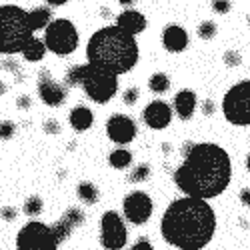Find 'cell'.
<instances>
[{
    "label": "cell",
    "mask_w": 250,
    "mask_h": 250,
    "mask_svg": "<svg viewBox=\"0 0 250 250\" xmlns=\"http://www.w3.org/2000/svg\"><path fill=\"white\" fill-rule=\"evenodd\" d=\"M16 248L18 250H56L58 240L52 232V226L32 220L20 228V232L16 236Z\"/></svg>",
    "instance_id": "8"
},
{
    "label": "cell",
    "mask_w": 250,
    "mask_h": 250,
    "mask_svg": "<svg viewBox=\"0 0 250 250\" xmlns=\"http://www.w3.org/2000/svg\"><path fill=\"white\" fill-rule=\"evenodd\" d=\"M162 44L168 52H182L188 46V34L176 24H168L162 32Z\"/></svg>",
    "instance_id": "14"
},
{
    "label": "cell",
    "mask_w": 250,
    "mask_h": 250,
    "mask_svg": "<svg viewBox=\"0 0 250 250\" xmlns=\"http://www.w3.org/2000/svg\"><path fill=\"white\" fill-rule=\"evenodd\" d=\"M4 92H6V88H4L2 82H0V94H4Z\"/></svg>",
    "instance_id": "41"
},
{
    "label": "cell",
    "mask_w": 250,
    "mask_h": 250,
    "mask_svg": "<svg viewBox=\"0 0 250 250\" xmlns=\"http://www.w3.org/2000/svg\"><path fill=\"white\" fill-rule=\"evenodd\" d=\"M38 96L42 98V102L48 104V106H60L66 98V88L58 84L46 70H42L38 74Z\"/></svg>",
    "instance_id": "12"
},
{
    "label": "cell",
    "mask_w": 250,
    "mask_h": 250,
    "mask_svg": "<svg viewBox=\"0 0 250 250\" xmlns=\"http://www.w3.org/2000/svg\"><path fill=\"white\" fill-rule=\"evenodd\" d=\"M140 50L134 34L122 30L118 24L96 30L86 44V60L114 74L130 72L138 62Z\"/></svg>",
    "instance_id": "3"
},
{
    "label": "cell",
    "mask_w": 250,
    "mask_h": 250,
    "mask_svg": "<svg viewBox=\"0 0 250 250\" xmlns=\"http://www.w3.org/2000/svg\"><path fill=\"white\" fill-rule=\"evenodd\" d=\"M14 130H16V126L10 120L0 122V138H2V140H10L14 136Z\"/></svg>",
    "instance_id": "30"
},
{
    "label": "cell",
    "mask_w": 250,
    "mask_h": 250,
    "mask_svg": "<svg viewBox=\"0 0 250 250\" xmlns=\"http://www.w3.org/2000/svg\"><path fill=\"white\" fill-rule=\"evenodd\" d=\"M224 64H226V66H230V68L240 66V64H242V56H240V52H238V50H226V52H224Z\"/></svg>",
    "instance_id": "28"
},
{
    "label": "cell",
    "mask_w": 250,
    "mask_h": 250,
    "mask_svg": "<svg viewBox=\"0 0 250 250\" xmlns=\"http://www.w3.org/2000/svg\"><path fill=\"white\" fill-rule=\"evenodd\" d=\"M116 24L122 28V30H126L130 34H140L144 32V28H146V16H144L142 12L138 10H124L116 16Z\"/></svg>",
    "instance_id": "15"
},
{
    "label": "cell",
    "mask_w": 250,
    "mask_h": 250,
    "mask_svg": "<svg viewBox=\"0 0 250 250\" xmlns=\"http://www.w3.org/2000/svg\"><path fill=\"white\" fill-rule=\"evenodd\" d=\"M118 2L122 4V6H132V4H136L138 0H118Z\"/></svg>",
    "instance_id": "39"
},
{
    "label": "cell",
    "mask_w": 250,
    "mask_h": 250,
    "mask_svg": "<svg viewBox=\"0 0 250 250\" xmlns=\"http://www.w3.org/2000/svg\"><path fill=\"white\" fill-rule=\"evenodd\" d=\"M222 114L234 126H250V80H240L226 90Z\"/></svg>",
    "instance_id": "6"
},
{
    "label": "cell",
    "mask_w": 250,
    "mask_h": 250,
    "mask_svg": "<svg viewBox=\"0 0 250 250\" xmlns=\"http://www.w3.org/2000/svg\"><path fill=\"white\" fill-rule=\"evenodd\" d=\"M196 104H198L196 92L190 90V88H184V90H180V92L174 96V110H176V114H178L182 120H190V118L194 116Z\"/></svg>",
    "instance_id": "16"
},
{
    "label": "cell",
    "mask_w": 250,
    "mask_h": 250,
    "mask_svg": "<svg viewBox=\"0 0 250 250\" xmlns=\"http://www.w3.org/2000/svg\"><path fill=\"white\" fill-rule=\"evenodd\" d=\"M44 44L58 56H68L78 48V30L68 18L50 20L44 28Z\"/></svg>",
    "instance_id": "7"
},
{
    "label": "cell",
    "mask_w": 250,
    "mask_h": 250,
    "mask_svg": "<svg viewBox=\"0 0 250 250\" xmlns=\"http://www.w3.org/2000/svg\"><path fill=\"white\" fill-rule=\"evenodd\" d=\"M128 242V230L116 210L104 212L100 218V244L104 250H120Z\"/></svg>",
    "instance_id": "9"
},
{
    "label": "cell",
    "mask_w": 250,
    "mask_h": 250,
    "mask_svg": "<svg viewBox=\"0 0 250 250\" xmlns=\"http://www.w3.org/2000/svg\"><path fill=\"white\" fill-rule=\"evenodd\" d=\"M0 54H2V50H0Z\"/></svg>",
    "instance_id": "43"
},
{
    "label": "cell",
    "mask_w": 250,
    "mask_h": 250,
    "mask_svg": "<svg viewBox=\"0 0 250 250\" xmlns=\"http://www.w3.org/2000/svg\"><path fill=\"white\" fill-rule=\"evenodd\" d=\"M18 106H20V108H28V106H30V98H28V96H20V98H18Z\"/></svg>",
    "instance_id": "37"
},
{
    "label": "cell",
    "mask_w": 250,
    "mask_h": 250,
    "mask_svg": "<svg viewBox=\"0 0 250 250\" xmlns=\"http://www.w3.org/2000/svg\"><path fill=\"white\" fill-rule=\"evenodd\" d=\"M132 250H154V248L150 246V242L146 238H140V240H136V244L132 246Z\"/></svg>",
    "instance_id": "33"
},
{
    "label": "cell",
    "mask_w": 250,
    "mask_h": 250,
    "mask_svg": "<svg viewBox=\"0 0 250 250\" xmlns=\"http://www.w3.org/2000/svg\"><path fill=\"white\" fill-rule=\"evenodd\" d=\"M238 198H240L242 206H250V188H242L240 194H238Z\"/></svg>",
    "instance_id": "35"
},
{
    "label": "cell",
    "mask_w": 250,
    "mask_h": 250,
    "mask_svg": "<svg viewBox=\"0 0 250 250\" xmlns=\"http://www.w3.org/2000/svg\"><path fill=\"white\" fill-rule=\"evenodd\" d=\"M246 168H248V172H250V154L246 156Z\"/></svg>",
    "instance_id": "40"
},
{
    "label": "cell",
    "mask_w": 250,
    "mask_h": 250,
    "mask_svg": "<svg viewBox=\"0 0 250 250\" xmlns=\"http://www.w3.org/2000/svg\"><path fill=\"white\" fill-rule=\"evenodd\" d=\"M182 156L184 160L174 172V182L182 194L210 200L228 188L232 162L222 146L214 142H188Z\"/></svg>",
    "instance_id": "1"
},
{
    "label": "cell",
    "mask_w": 250,
    "mask_h": 250,
    "mask_svg": "<svg viewBox=\"0 0 250 250\" xmlns=\"http://www.w3.org/2000/svg\"><path fill=\"white\" fill-rule=\"evenodd\" d=\"M34 36L28 12L14 4L0 6V50L2 54L22 52Z\"/></svg>",
    "instance_id": "5"
},
{
    "label": "cell",
    "mask_w": 250,
    "mask_h": 250,
    "mask_svg": "<svg viewBox=\"0 0 250 250\" xmlns=\"http://www.w3.org/2000/svg\"><path fill=\"white\" fill-rule=\"evenodd\" d=\"M44 130H46L48 134H58L60 126H58V122H54V120H48V122L44 124Z\"/></svg>",
    "instance_id": "34"
},
{
    "label": "cell",
    "mask_w": 250,
    "mask_h": 250,
    "mask_svg": "<svg viewBox=\"0 0 250 250\" xmlns=\"http://www.w3.org/2000/svg\"><path fill=\"white\" fill-rule=\"evenodd\" d=\"M46 2H48L50 6H62V4H66L68 0H46Z\"/></svg>",
    "instance_id": "38"
},
{
    "label": "cell",
    "mask_w": 250,
    "mask_h": 250,
    "mask_svg": "<svg viewBox=\"0 0 250 250\" xmlns=\"http://www.w3.org/2000/svg\"><path fill=\"white\" fill-rule=\"evenodd\" d=\"M248 24H250V14H248Z\"/></svg>",
    "instance_id": "42"
},
{
    "label": "cell",
    "mask_w": 250,
    "mask_h": 250,
    "mask_svg": "<svg viewBox=\"0 0 250 250\" xmlns=\"http://www.w3.org/2000/svg\"><path fill=\"white\" fill-rule=\"evenodd\" d=\"M74 230V226L66 220V218H62V220H58V222H54L52 224V232H54V236H56V240H58V244L60 242H64L68 236H70V232Z\"/></svg>",
    "instance_id": "23"
},
{
    "label": "cell",
    "mask_w": 250,
    "mask_h": 250,
    "mask_svg": "<svg viewBox=\"0 0 250 250\" xmlns=\"http://www.w3.org/2000/svg\"><path fill=\"white\" fill-rule=\"evenodd\" d=\"M230 0H212V10L216 14H228L230 12Z\"/></svg>",
    "instance_id": "31"
},
{
    "label": "cell",
    "mask_w": 250,
    "mask_h": 250,
    "mask_svg": "<svg viewBox=\"0 0 250 250\" xmlns=\"http://www.w3.org/2000/svg\"><path fill=\"white\" fill-rule=\"evenodd\" d=\"M64 82L68 86H82L86 96L98 104H106L118 92V74L86 60V64H76L66 72Z\"/></svg>",
    "instance_id": "4"
},
{
    "label": "cell",
    "mask_w": 250,
    "mask_h": 250,
    "mask_svg": "<svg viewBox=\"0 0 250 250\" xmlns=\"http://www.w3.org/2000/svg\"><path fill=\"white\" fill-rule=\"evenodd\" d=\"M106 134L112 142L120 144V146H124V144H128L134 140L136 136V122L126 116V114H112L106 122Z\"/></svg>",
    "instance_id": "11"
},
{
    "label": "cell",
    "mask_w": 250,
    "mask_h": 250,
    "mask_svg": "<svg viewBox=\"0 0 250 250\" xmlns=\"http://www.w3.org/2000/svg\"><path fill=\"white\" fill-rule=\"evenodd\" d=\"M168 86H170V78H168V74H164V72H154L148 78V88L152 92H156V94L166 92V90H168Z\"/></svg>",
    "instance_id": "22"
},
{
    "label": "cell",
    "mask_w": 250,
    "mask_h": 250,
    "mask_svg": "<svg viewBox=\"0 0 250 250\" xmlns=\"http://www.w3.org/2000/svg\"><path fill=\"white\" fill-rule=\"evenodd\" d=\"M214 110H216V104H214L212 100H204V102H202V114L210 116Z\"/></svg>",
    "instance_id": "32"
},
{
    "label": "cell",
    "mask_w": 250,
    "mask_h": 250,
    "mask_svg": "<svg viewBox=\"0 0 250 250\" xmlns=\"http://www.w3.org/2000/svg\"><path fill=\"white\" fill-rule=\"evenodd\" d=\"M46 44L42 42V40H38L36 36H32L30 38V42L24 46V50L22 52H20V54H22L28 62H38V60H42L44 56H46Z\"/></svg>",
    "instance_id": "18"
},
{
    "label": "cell",
    "mask_w": 250,
    "mask_h": 250,
    "mask_svg": "<svg viewBox=\"0 0 250 250\" xmlns=\"http://www.w3.org/2000/svg\"><path fill=\"white\" fill-rule=\"evenodd\" d=\"M64 218H66V220L76 228V226H80L82 222H84V212L78 210V208H68L66 214H64Z\"/></svg>",
    "instance_id": "27"
},
{
    "label": "cell",
    "mask_w": 250,
    "mask_h": 250,
    "mask_svg": "<svg viewBox=\"0 0 250 250\" xmlns=\"http://www.w3.org/2000/svg\"><path fill=\"white\" fill-rule=\"evenodd\" d=\"M218 32V26L212 22V20H204V22L198 24V36L202 40H212Z\"/></svg>",
    "instance_id": "24"
},
{
    "label": "cell",
    "mask_w": 250,
    "mask_h": 250,
    "mask_svg": "<svg viewBox=\"0 0 250 250\" xmlns=\"http://www.w3.org/2000/svg\"><path fill=\"white\" fill-rule=\"evenodd\" d=\"M108 162H110L112 168L122 170V168H126V166H130V162H132V154H130L126 148H122V146H120V148H116V150L110 152Z\"/></svg>",
    "instance_id": "20"
},
{
    "label": "cell",
    "mask_w": 250,
    "mask_h": 250,
    "mask_svg": "<svg viewBox=\"0 0 250 250\" xmlns=\"http://www.w3.org/2000/svg\"><path fill=\"white\" fill-rule=\"evenodd\" d=\"M2 218L4 220H14L16 218V210L14 208H2Z\"/></svg>",
    "instance_id": "36"
},
{
    "label": "cell",
    "mask_w": 250,
    "mask_h": 250,
    "mask_svg": "<svg viewBox=\"0 0 250 250\" xmlns=\"http://www.w3.org/2000/svg\"><path fill=\"white\" fill-rule=\"evenodd\" d=\"M142 118L146 122V126L152 130H164L172 120V108L168 102L164 100H154L150 102L142 112Z\"/></svg>",
    "instance_id": "13"
},
{
    "label": "cell",
    "mask_w": 250,
    "mask_h": 250,
    "mask_svg": "<svg viewBox=\"0 0 250 250\" xmlns=\"http://www.w3.org/2000/svg\"><path fill=\"white\" fill-rule=\"evenodd\" d=\"M24 212H26L28 216H38L40 212H42V198H38V196L26 198V202H24Z\"/></svg>",
    "instance_id": "26"
},
{
    "label": "cell",
    "mask_w": 250,
    "mask_h": 250,
    "mask_svg": "<svg viewBox=\"0 0 250 250\" xmlns=\"http://www.w3.org/2000/svg\"><path fill=\"white\" fill-rule=\"evenodd\" d=\"M162 238L180 250H202L216 232L214 208L204 198L186 196L174 200L160 220Z\"/></svg>",
    "instance_id": "2"
},
{
    "label": "cell",
    "mask_w": 250,
    "mask_h": 250,
    "mask_svg": "<svg viewBox=\"0 0 250 250\" xmlns=\"http://www.w3.org/2000/svg\"><path fill=\"white\" fill-rule=\"evenodd\" d=\"M68 120H70V126H72L74 130L84 132V130H88L92 124H94V114H92V110L86 108V106H76V108L70 110Z\"/></svg>",
    "instance_id": "17"
},
{
    "label": "cell",
    "mask_w": 250,
    "mask_h": 250,
    "mask_svg": "<svg viewBox=\"0 0 250 250\" xmlns=\"http://www.w3.org/2000/svg\"><path fill=\"white\" fill-rule=\"evenodd\" d=\"M138 96H140V92H138L136 86H130V88H126L122 92V100H124V104H128V106H132V104L138 102Z\"/></svg>",
    "instance_id": "29"
},
{
    "label": "cell",
    "mask_w": 250,
    "mask_h": 250,
    "mask_svg": "<svg viewBox=\"0 0 250 250\" xmlns=\"http://www.w3.org/2000/svg\"><path fill=\"white\" fill-rule=\"evenodd\" d=\"M28 18H30L32 30L36 32V30H42V28H46V26L50 24L52 12H50V8H46V6H40V8H36V10H30V12H28Z\"/></svg>",
    "instance_id": "19"
},
{
    "label": "cell",
    "mask_w": 250,
    "mask_h": 250,
    "mask_svg": "<svg viewBox=\"0 0 250 250\" xmlns=\"http://www.w3.org/2000/svg\"><path fill=\"white\" fill-rule=\"evenodd\" d=\"M76 194L84 204H96L98 202V188L92 182H80L78 188H76Z\"/></svg>",
    "instance_id": "21"
},
{
    "label": "cell",
    "mask_w": 250,
    "mask_h": 250,
    "mask_svg": "<svg viewBox=\"0 0 250 250\" xmlns=\"http://www.w3.org/2000/svg\"><path fill=\"white\" fill-rule=\"evenodd\" d=\"M148 176H150V166L148 164H138V166H134V170L130 172L128 180L132 184H138V182H144Z\"/></svg>",
    "instance_id": "25"
},
{
    "label": "cell",
    "mask_w": 250,
    "mask_h": 250,
    "mask_svg": "<svg viewBox=\"0 0 250 250\" xmlns=\"http://www.w3.org/2000/svg\"><path fill=\"white\" fill-rule=\"evenodd\" d=\"M122 210H124V218H126L128 222L140 226V224H146L150 220L152 210H154V202L146 192L134 190V192L126 194V198H124Z\"/></svg>",
    "instance_id": "10"
}]
</instances>
